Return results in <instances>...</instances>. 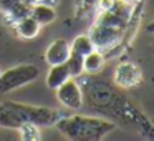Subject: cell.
Masks as SVG:
<instances>
[{
  "label": "cell",
  "instance_id": "4",
  "mask_svg": "<svg viewBox=\"0 0 154 141\" xmlns=\"http://www.w3.org/2000/svg\"><path fill=\"white\" fill-rule=\"evenodd\" d=\"M55 91H57L58 101L65 108H68V110H80V108H83V103H85L83 90H81V86L78 85V81L73 77L68 78L65 83H61Z\"/></svg>",
  "mask_w": 154,
  "mask_h": 141
},
{
  "label": "cell",
  "instance_id": "12",
  "mask_svg": "<svg viewBox=\"0 0 154 141\" xmlns=\"http://www.w3.org/2000/svg\"><path fill=\"white\" fill-rule=\"evenodd\" d=\"M104 67V55L101 53V50H98V48H94V50H91L90 53L85 55L83 58V70L86 71V73H98V71H101Z\"/></svg>",
  "mask_w": 154,
  "mask_h": 141
},
{
  "label": "cell",
  "instance_id": "11",
  "mask_svg": "<svg viewBox=\"0 0 154 141\" xmlns=\"http://www.w3.org/2000/svg\"><path fill=\"white\" fill-rule=\"evenodd\" d=\"M30 15L38 22V25H40V27L51 24V22H55V18H57V12H55V8L51 7V5H48V4L32 5Z\"/></svg>",
  "mask_w": 154,
  "mask_h": 141
},
{
  "label": "cell",
  "instance_id": "2",
  "mask_svg": "<svg viewBox=\"0 0 154 141\" xmlns=\"http://www.w3.org/2000/svg\"><path fill=\"white\" fill-rule=\"evenodd\" d=\"M55 126L68 139H75V141H100L103 138H106L111 131L116 130V124L111 120L85 116V114L61 116Z\"/></svg>",
  "mask_w": 154,
  "mask_h": 141
},
{
  "label": "cell",
  "instance_id": "14",
  "mask_svg": "<svg viewBox=\"0 0 154 141\" xmlns=\"http://www.w3.org/2000/svg\"><path fill=\"white\" fill-rule=\"evenodd\" d=\"M83 55H78V53H73V52H70V57H68V60L65 61L68 67V70H70V75L73 78L80 77L81 73H83Z\"/></svg>",
  "mask_w": 154,
  "mask_h": 141
},
{
  "label": "cell",
  "instance_id": "18",
  "mask_svg": "<svg viewBox=\"0 0 154 141\" xmlns=\"http://www.w3.org/2000/svg\"><path fill=\"white\" fill-rule=\"evenodd\" d=\"M147 32H149V33H154V22H151V24H149V27H147Z\"/></svg>",
  "mask_w": 154,
  "mask_h": 141
},
{
  "label": "cell",
  "instance_id": "13",
  "mask_svg": "<svg viewBox=\"0 0 154 141\" xmlns=\"http://www.w3.org/2000/svg\"><path fill=\"white\" fill-rule=\"evenodd\" d=\"M91 50H94V45H93V42H91V38L88 37V33L86 35H78L73 40V43L70 45V52L83 55V57L86 53H90Z\"/></svg>",
  "mask_w": 154,
  "mask_h": 141
},
{
  "label": "cell",
  "instance_id": "5",
  "mask_svg": "<svg viewBox=\"0 0 154 141\" xmlns=\"http://www.w3.org/2000/svg\"><path fill=\"white\" fill-rule=\"evenodd\" d=\"M123 33H124V30L113 28V27H108V25L94 22L93 27L88 32V37L91 38L94 48L104 50V48H109V47H113L114 43H118V42L121 40V37H123Z\"/></svg>",
  "mask_w": 154,
  "mask_h": 141
},
{
  "label": "cell",
  "instance_id": "6",
  "mask_svg": "<svg viewBox=\"0 0 154 141\" xmlns=\"http://www.w3.org/2000/svg\"><path fill=\"white\" fill-rule=\"evenodd\" d=\"M114 81L121 88H133L143 81V71L136 63L124 61L118 65L114 70Z\"/></svg>",
  "mask_w": 154,
  "mask_h": 141
},
{
  "label": "cell",
  "instance_id": "19",
  "mask_svg": "<svg viewBox=\"0 0 154 141\" xmlns=\"http://www.w3.org/2000/svg\"><path fill=\"white\" fill-rule=\"evenodd\" d=\"M0 73H2V71H0Z\"/></svg>",
  "mask_w": 154,
  "mask_h": 141
},
{
  "label": "cell",
  "instance_id": "3",
  "mask_svg": "<svg viewBox=\"0 0 154 141\" xmlns=\"http://www.w3.org/2000/svg\"><path fill=\"white\" fill-rule=\"evenodd\" d=\"M38 75H40V70L35 65L28 63H22L8 68V70L0 73V93H10L23 85L32 83L38 78Z\"/></svg>",
  "mask_w": 154,
  "mask_h": 141
},
{
  "label": "cell",
  "instance_id": "7",
  "mask_svg": "<svg viewBox=\"0 0 154 141\" xmlns=\"http://www.w3.org/2000/svg\"><path fill=\"white\" fill-rule=\"evenodd\" d=\"M30 8L32 7L23 0H0V12L10 24H15L20 18L30 15Z\"/></svg>",
  "mask_w": 154,
  "mask_h": 141
},
{
  "label": "cell",
  "instance_id": "17",
  "mask_svg": "<svg viewBox=\"0 0 154 141\" xmlns=\"http://www.w3.org/2000/svg\"><path fill=\"white\" fill-rule=\"evenodd\" d=\"M25 4H28L32 7V5H37V4H48V5H51V4H57V0H23Z\"/></svg>",
  "mask_w": 154,
  "mask_h": 141
},
{
  "label": "cell",
  "instance_id": "10",
  "mask_svg": "<svg viewBox=\"0 0 154 141\" xmlns=\"http://www.w3.org/2000/svg\"><path fill=\"white\" fill-rule=\"evenodd\" d=\"M71 78L70 70H68L66 63H58V65H51L50 71L47 75V86L51 88V90H57L61 83Z\"/></svg>",
  "mask_w": 154,
  "mask_h": 141
},
{
  "label": "cell",
  "instance_id": "1",
  "mask_svg": "<svg viewBox=\"0 0 154 141\" xmlns=\"http://www.w3.org/2000/svg\"><path fill=\"white\" fill-rule=\"evenodd\" d=\"M61 118L58 110L47 106H33L18 101H4L0 103V128L18 130L25 123H33L40 128L55 126Z\"/></svg>",
  "mask_w": 154,
  "mask_h": 141
},
{
  "label": "cell",
  "instance_id": "16",
  "mask_svg": "<svg viewBox=\"0 0 154 141\" xmlns=\"http://www.w3.org/2000/svg\"><path fill=\"white\" fill-rule=\"evenodd\" d=\"M114 4H116V0H98V8H100V12L109 10Z\"/></svg>",
  "mask_w": 154,
  "mask_h": 141
},
{
  "label": "cell",
  "instance_id": "15",
  "mask_svg": "<svg viewBox=\"0 0 154 141\" xmlns=\"http://www.w3.org/2000/svg\"><path fill=\"white\" fill-rule=\"evenodd\" d=\"M20 131V138L23 141H37L40 139V126L33 123H25L18 128Z\"/></svg>",
  "mask_w": 154,
  "mask_h": 141
},
{
  "label": "cell",
  "instance_id": "9",
  "mask_svg": "<svg viewBox=\"0 0 154 141\" xmlns=\"http://www.w3.org/2000/svg\"><path fill=\"white\" fill-rule=\"evenodd\" d=\"M14 25H15V30H17V35L20 38H25V40L35 38L38 35V32H40V25H38V22L32 15H27V17L20 18Z\"/></svg>",
  "mask_w": 154,
  "mask_h": 141
},
{
  "label": "cell",
  "instance_id": "8",
  "mask_svg": "<svg viewBox=\"0 0 154 141\" xmlns=\"http://www.w3.org/2000/svg\"><path fill=\"white\" fill-rule=\"evenodd\" d=\"M70 57V43L63 38H57L50 43V47L45 52V61L48 65H58V63H65Z\"/></svg>",
  "mask_w": 154,
  "mask_h": 141
}]
</instances>
